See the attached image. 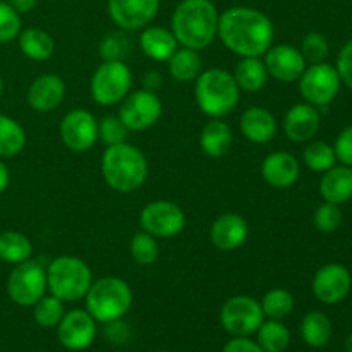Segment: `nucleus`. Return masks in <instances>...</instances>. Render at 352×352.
Instances as JSON below:
<instances>
[{
	"mask_svg": "<svg viewBox=\"0 0 352 352\" xmlns=\"http://www.w3.org/2000/svg\"><path fill=\"white\" fill-rule=\"evenodd\" d=\"M47 287V268L31 260L16 265L7 280V294L19 306L36 305Z\"/></svg>",
	"mask_w": 352,
	"mask_h": 352,
	"instance_id": "nucleus-8",
	"label": "nucleus"
},
{
	"mask_svg": "<svg viewBox=\"0 0 352 352\" xmlns=\"http://www.w3.org/2000/svg\"><path fill=\"white\" fill-rule=\"evenodd\" d=\"M141 229L153 237L168 239L181 234L186 227V215L181 206L167 199L151 201L141 210Z\"/></svg>",
	"mask_w": 352,
	"mask_h": 352,
	"instance_id": "nucleus-11",
	"label": "nucleus"
},
{
	"mask_svg": "<svg viewBox=\"0 0 352 352\" xmlns=\"http://www.w3.org/2000/svg\"><path fill=\"white\" fill-rule=\"evenodd\" d=\"M336 69L340 76V81L352 89V40L340 50Z\"/></svg>",
	"mask_w": 352,
	"mask_h": 352,
	"instance_id": "nucleus-43",
	"label": "nucleus"
},
{
	"mask_svg": "<svg viewBox=\"0 0 352 352\" xmlns=\"http://www.w3.org/2000/svg\"><path fill=\"white\" fill-rule=\"evenodd\" d=\"M26 146V133L17 120L0 113V158L19 155Z\"/></svg>",
	"mask_w": 352,
	"mask_h": 352,
	"instance_id": "nucleus-31",
	"label": "nucleus"
},
{
	"mask_svg": "<svg viewBox=\"0 0 352 352\" xmlns=\"http://www.w3.org/2000/svg\"><path fill=\"white\" fill-rule=\"evenodd\" d=\"M33 254L31 241L17 230H6L0 234V260L10 265L28 261Z\"/></svg>",
	"mask_w": 352,
	"mask_h": 352,
	"instance_id": "nucleus-30",
	"label": "nucleus"
},
{
	"mask_svg": "<svg viewBox=\"0 0 352 352\" xmlns=\"http://www.w3.org/2000/svg\"><path fill=\"white\" fill-rule=\"evenodd\" d=\"M162 82H164V78H162L160 72L157 71H148L143 78V86L144 89H148V91L157 93V89L160 88Z\"/></svg>",
	"mask_w": 352,
	"mask_h": 352,
	"instance_id": "nucleus-46",
	"label": "nucleus"
},
{
	"mask_svg": "<svg viewBox=\"0 0 352 352\" xmlns=\"http://www.w3.org/2000/svg\"><path fill=\"white\" fill-rule=\"evenodd\" d=\"M351 272L340 263H329L318 268L313 277V294L325 305H337L349 296Z\"/></svg>",
	"mask_w": 352,
	"mask_h": 352,
	"instance_id": "nucleus-15",
	"label": "nucleus"
},
{
	"mask_svg": "<svg viewBox=\"0 0 352 352\" xmlns=\"http://www.w3.org/2000/svg\"><path fill=\"white\" fill-rule=\"evenodd\" d=\"M261 175L272 188L287 189L298 182L301 167L294 155L287 151H274L261 164Z\"/></svg>",
	"mask_w": 352,
	"mask_h": 352,
	"instance_id": "nucleus-19",
	"label": "nucleus"
},
{
	"mask_svg": "<svg viewBox=\"0 0 352 352\" xmlns=\"http://www.w3.org/2000/svg\"><path fill=\"white\" fill-rule=\"evenodd\" d=\"M167 62L168 72L179 82L196 81V78L203 72L201 57L198 50H192V48H177Z\"/></svg>",
	"mask_w": 352,
	"mask_h": 352,
	"instance_id": "nucleus-27",
	"label": "nucleus"
},
{
	"mask_svg": "<svg viewBox=\"0 0 352 352\" xmlns=\"http://www.w3.org/2000/svg\"><path fill=\"white\" fill-rule=\"evenodd\" d=\"M250 234V227L239 213H223L213 222L210 239L215 248L222 251H234L243 246Z\"/></svg>",
	"mask_w": 352,
	"mask_h": 352,
	"instance_id": "nucleus-20",
	"label": "nucleus"
},
{
	"mask_svg": "<svg viewBox=\"0 0 352 352\" xmlns=\"http://www.w3.org/2000/svg\"><path fill=\"white\" fill-rule=\"evenodd\" d=\"M219 19L212 0H182L172 14V33L182 47L203 50L219 34Z\"/></svg>",
	"mask_w": 352,
	"mask_h": 352,
	"instance_id": "nucleus-2",
	"label": "nucleus"
},
{
	"mask_svg": "<svg viewBox=\"0 0 352 352\" xmlns=\"http://www.w3.org/2000/svg\"><path fill=\"white\" fill-rule=\"evenodd\" d=\"M342 81L336 65L327 62L311 64L299 78V91L306 103L315 107H327L336 100Z\"/></svg>",
	"mask_w": 352,
	"mask_h": 352,
	"instance_id": "nucleus-10",
	"label": "nucleus"
},
{
	"mask_svg": "<svg viewBox=\"0 0 352 352\" xmlns=\"http://www.w3.org/2000/svg\"><path fill=\"white\" fill-rule=\"evenodd\" d=\"M127 134H129V129L119 116H105L98 122V140L107 146L126 143Z\"/></svg>",
	"mask_w": 352,
	"mask_h": 352,
	"instance_id": "nucleus-37",
	"label": "nucleus"
},
{
	"mask_svg": "<svg viewBox=\"0 0 352 352\" xmlns=\"http://www.w3.org/2000/svg\"><path fill=\"white\" fill-rule=\"evenodd\" d=\"M162 100L157 93L138 89L120 102L119 117L129 131H146L162 117Z\"/></svg>",
	"mask_w": 352,
	"mask_h": 352,
	"instance_id": "nucleus-12",
	"label": "nucleus"
},
{
	"mask_svg": "<svg viewBox=\"0 0 352 352\" xmlns=\"http://www.w3.org/2000/svg\"><path fill=\"white\" fill-rule=\"evenodd\" d=\"M65 96V82L57 74H41L28 89V103L36 112H52Z\"/></svg>",
	"mask_w": 352,
	"mask_h": 352,
	"instance_id": "nucleus-21",
	"label": "nucleus"
},
{
	"mask_svg": "<svg viewBox=\"0 0 352 352\" xmlns=\"http://www.w3.org/2000/svg\"><path fill=\"white\" fill-rule=\"evenodd\" d=\"M220 322L226 332L234 337H250L265 322L261 305L251 296H234L227 299L220 311Z\"/></svg>",
	"mask_w": 352,
	"mask_h": 352,
	"instance_id": "nucleus-9",
	"label": "nucleus"
},
{
	"mask_svg": "<svg viewBox=\"0 0 352 352\" xmlns=\"http://www.w3.org/2000/svg\"><path fill=\"white\" fill-rule=\"evenodd\" d=\"M86 311L100 323H109L126 315L133 306V291L122 278L103 277L93 282L86 292Z\"/></svg>",
	"mask_w": 352,
	"mask_h": 352,
	"instance_id": "nucleus-5",
	"label": "nucleus"
},
{
	"mask_svg": "<svg viewBox=\"0 0 352 352\" xmlns=\"http://www.w3.org/2000/svg\"><path fill=\"white\" fill-rule=\"evenodd\" d=\"M320 112L311 103H296L284 117V131L294 143L311 141L320 131Z\"/></svg>",
	"mask_w": 352,
	"mask_h": 352,
	"instance_id": "nucleus-18",
	"label": "nucleus"
},
{
	"mask_svg": "<svg viewBox=\"0 0 352 352\" xmlns=\"http://www.w3.org/2000/svg\"><path fill=\"white\" fill-rule=\"evenodd\" d=\"M129 251L133 260L140 265H153L160 256V246H158L157 239L144 230L138 232L131 239Z\"/></svg>",
	"mask_w": 352,
	"mask_h": 352,
	"instance_id": "nucleus-36",
	"label": "nucleus"
},
{
	"mask_svg": "<svg viewBox=\"0 0 352 352\" xmlns=\"http://www.w3.org/2000/svg\"><path fill=\"white\" fill-rule=\"evenodd\" d=\"M315 226L320 232L332 234L342 223V212H340V205H333V203H323L318 206L315 212Z\"/></svg>",
	"mask_w": 352,
	"mask_h": 352,
	"instance_id": "nucleus-39",
	"label": "nucleus"
},
{
	"mask_svg": "<svg viewBox=\"0 0 352 352\" xmlns=\"http://www.w3.org/2000/svg\"><path fill=\"white\" fill-rule=\"evenodd\" d=\"M329 52L330 45L329 40L325 38V34L318 33V31H311V33H308L302 38L301 54L302 57H305V60L309 62V64L325 62V58L329 57Z\"/></svg>",
	"mask_w": 352,
	"mask_h": 352,
	"instance_id": "nucleus-38",
	"label": "nucleus"
},
{
	"mask_svg": "<svg viewBox=\"0 0 352 352\" xmlns=\"http://www.w3.org/2000/svg\"><path fill=\"white\" fill-rule=\"evenodd\" d=\"M333 150H336L337 162H340L342 165H347V167H352V126L346 127L337 136Z\"/></svg>",
	"mask_w": 352,
	"mask_h": 352,
	"instance_id": "nucleus-42",
	"label": "nucleus"
},
{
	"mask_svg": "<svg viewBox=\"0 0 352 352\" xmlns=\"http://www.w3.org/2000/svg\"><path fill=\"white\" fill-rule=\"evenodd\" d=\"M332 322L322 311H311L302 318L301 336L311 347H325L332 339Z\"/></svg>",
	"mask_w": 352,
	"mask_h": 352,
	"instance_id": "nucleus-29",
	"label": "nucleus"
},
{
	"mask_svg": "<svg viewBox=\"0 0 352 352\" xmlns=\"http://www.w3.org/2000/svg\"><path fill=\"white\" fill-rule=\"evenodd\" d=\"M177 40L174 33L160 26H150L143 31L140 38V47L151 60H168L177 50Z\"/></svg>",
	"mask_w": 352,
	"mask_h": 352,
	"instance_id": "nucleus-24",
	"label": "nucleus"
},
{
	"mask_svg": "<svg viewBox=\"0 0 352 352\" xmlns=\"http://www.w3.org/2000/svg\"><path fill=\"white\" fill-rule=\"evenodd\" d=\"M7 3H9V6L12 7L17 14H26V12H31V10L34 9V6H36V0H7Z\"/></svg>",
	"mask_w": 352,
	"mask_h": 352,
	"instance_id": "nucleus-47",
	"label": "nucleus"
},
{
	"mask_svg": "<svg viewBox=\"0 0 352 352\" xmlns=\"http://www.w3.org/2000/svg\"><path fill=\"white\" fill-rule=\"evenodd\" d=\"M222 43L239 57H261L274 43V23L253 7H230L219 19Z\"/></svg>",
	"mask_w": 352,
	"mask_h": 352,
	"instance_id": "nucleus-1",
	"label": "nucleus"
},
{
	"mask_svg": "<svg viewBox=\"0 0 352 352\" xmlns=\"http://www.w3.org/2000/svg\"><path fill=\"white\" fill-rule=\"evenodd\" d=\"M265 67L268 76L280 82L299 81L306 71V60L301 50L292 45H277L270 47L265 54Z\"/></svg>",
	"mask_w": 352,
	"mask_h": 352,
	"instance_id": "nucleus-17",
	"label": "nucleus"
},
{
	"mask_svg": "<svg viewBox=\"0 0 352 352\" xmlns=\"http://www.w3.org/2000/svg\"><path fill=\"white\" fill-rule=\"evenodd\" d=\"M320 195L327 203L342 205L352 198V167L333 165L320 181Z\"/></svg>",
	"mask_w": 352,
	"mask_h": 352,
	"instance_id": "nucleus-23",
	"label": "nucleus"
},
{
	"mask_svg": "<svg viewBox=\"0 0 352 352\" xmlns=\"http://www.w3.org/2000/svg\"><path fill=\"white\" fill-rule=\"evenodd\" d=\"M102 175L113 191H136L146 182V157L143 155V151L129 143L107 146L102 157Z\"/></svg>",
	"mask_w": 352,
	"mask_h": 352,
	"instance_id": "nucleus-3",
	"label": "nucleus"
},
{
	"mask_svg": "<svg viewBox=\"0 0 352 352\" xmlns=\"http://www.w3.org/2000/svg\"><path fill=\"white\" fill-rule=\"evenodd\" d=\"M57 337L65 349H88L96 337V320L85 309H72L57 325Z\"/></svg>",
	"mask_w": 352,
	"mask_h": 352,
	"instance_id": "nucleus-14",
	"label": "nucleus"
},
{
	"mask_svg": "<svg viewBox=\"0 0 352 352\" xmlns=\"http://www.w3.org/2000/svg\"><path fill=\"white\" fill-rule=\"evenodd\" d=\"M222 352H265L258 346V342H253L248 337H234L232 340L226 344Z\"/></svg>",
	"mask_w": 352,
	"mask_h": 352,
	"instance_id": "nucleus-45",
	"label": "nucleus"
},
{
	"mask_svg": "<svg viewBox=\"0 0 352 352\" xmlns=\"http://www.w3.org/2000/svg\"><path fill=\"white\" fill-rule=\"evenodd\" d=\"M2 91H3V81H2V76H0V96H2Z\"/></svg>",
	"mask_w": 352,
	"mask_h": 352,
	"instance_id": "nucleus-50",
	"label": "nucleus"
},
{
	"mask_svg": "<svg viewBox=\"0 0 352 352\" xmlns=\"http://www.w3.org/2000/svg\"><path fill=\"white\" fill-rule=\"evenodd\" d=\"M258 346L265 352H284L291 342V333L280 320H268L260 325Z\"/></svg>",
	"mask_w": 352,
	"mask_h": 352,
	"instance_id": "nucleus-32",
	"label": "nucleus"
},
{
	"mask_svg": "<svg viewBox=\"0 0 352 352\" xmlns=\"http://www.w3.org/2000/svg\"><path fill=\"white\" fill-rule=\"evenodd\" d=\"M236 78L239 89L248 93H256L265 88L268 81V71L260 57H243L236 67Z\"/></svg>",
	"mask_w": 352,
	"mask_h": 352,
	"instance_id": "nucleus-28",
	"label": "nucleus"
},
{
	"mask_svg": "<svg viewBox=\"0 0 352 352\" xmlns=\"http://www.w3.org/2000/svg\"><path fill=\"white\" fill-rule=\"evenodd\" d=\"M127 52L126 38L120 34H110L105 36L100 43V55L103 60H120Z\"/></svg>",
	"mask_w": 352,
	"mask_h": 352,
	"instance_id": "nucleus-41",
	"label": "nucleus"
},
{
	"mask_svg": "<svg viewBox=\"0 0 352 352\" xmlns=\"http://www.w3.org/2000/svg\"><path fill=\"white\" fill-rule=\"evenodd\" d=\"M263 315L272 320H282L289 316L294 309V298L285 289H272L261 299Z\"/></svg>",
	"mask_w": 352,
	"mask_h": 352,
	"instance_id": "nucleus-34",
	"label": "nucleus"
},
{
	"mask_svg": "<svg viewBox=\"0 0 352 352\" xmlns=\"http://www.w3.org/2000/svg\"><path fill=\"white\" fill-rule=\"evenodd\" d=\"M21 33V17L7 2L0 0V43L16 40Z\"/></svg>",
	"mask_w": 352,
	"mask_h": 352,
	"instance_id": "nucleus-40",
	"label": "nucleus"
},
{
	"mask_svg": "<svg viewBox=\"0 0 352 352\" xmlns=\"http://www.w3.org/2000/svg\"><path fill=\"white\" fill-rule=\"evenodd\" d=\"M109 14L113 23L127 31L148 26L155 19L160 0H109Z\"/></svg>",
	"mask_w": 352,
	"mask_h": 352,
	"instance_id": "nucleus-16",
	"label": "nucleus"
},
{
	"mask_svg": "<svg viewBox=\"0 0 352 352\" xmlns=\"http://www.w3.org/2000/svg\"><path fill=\"white\" fill-rule=\"evenodd\" d=\"M58 134L65 146L76 153H82L93 148L98 141V122L88 110H71L65 113L58 126Z\"/></svg>",
	"mask_w": 352,
	"mask_h": 352,
	"instance_id": "nucleus-13",
	"label": "nucleus"
},
{
	"mask_svg": "<svg viewBox=\"0 0 352 352\" xmlns=\"http://www.w3.org/2000/svg\"><path fill=\"white\" fill-rule=\"evenodd\" d=\"M239 126L243 136L256 144L268 143L274 140L277 133V120L274 113L263 107H250L241 116Z\"/></svg>",
	"mask_w": 352,
	"mask_h": 352,
	"instance_id": "nucleus-22",
	"label": "nucleus"
},
{
	"mask_svg": "<svg viewBox=\"0 0 352 352\" xmlns=\"http://www.w3.org/2000/svg\"><path fill=\"white\" fill-rule=\"evenodd\" d=\"M17 40H19L21 52L31 60L43 62L54 55V38L40 28H28V30L21 31Z\"/></svg>",
	"mask_w": 352,
	"mask_h": 352,
	"instance_id": "nucleus-26",
	"label": "nucleus"
},
{
	"mask_svg": "<svg viewBox=\"0 0 352 352\" xmlns=\"http://www.w3.org/2000/svg\"><path fill=\"white\" fill-rule=\"evenodd\" d=\"M103 333H105V339L109 340V342L117 344V346L126 344L127 340L131 339V329L126 322H122V318L105 323Z\"/></svg>",
	"mask_w": 352,
	"mask_h": 352,
	"instance_id": "nucleus-44",
	"label": "nucleus"
},
{
	"mask_svg": "<svg viewBox=\"0 0 352 352\" xmlns=\"http://www.w3.org/2000/svg\"><path fill=\"white\" fill-rule=\"evenodd\" d=\"M91 284V270L78 256H58L47 268L48 289L64 302H74L85 298Z\"/></svg>",
	"mask_w": 352,
	"mask_h": 352,
	"instance_id": "nucleus-6",
	"label": "nucleus"
},
{
	"mask_svg": "<svg viewBox=\"0 0 352 352\" xmlns=\"http://www.w3.org/2000/svg\"><path fill=\"white\" fill-rule=\"evenodd\" d=\"M195 96L201 112L213 119H222L237 107L241 89L230 72L208 69L196 78Z\"/></svg>",
	"mask_w": 352,
	"mask_h": 352,
	"instance_id": "nucleus-4",
	"label": "nucleus"
},
{
	"mask_svg": "<svg viewBox=\"0 0 352 352\" xmlns=\"http://www.w3.org/2000/svg\"><path fill=\"white\" fill-rule=\"evenodd\" d=\"M160 352H164V351H160Z\"/></svg>",
	"mask_w": 352,
	"mask_h": 352,
	"instance_id": "nucleus-51",
	"label": "nucleus"
},
{
	"mask_svg": "<svg viewBox=\"0 0 352 352\" xmlns=\"http://www.w3.org/2000/svg\"><path fill=\"white\" fill-rule=\"evenodd\" d=\"M9 168H7V165L3 164V162H0V195H2L7 189V186H9Z\"/></svg>",
	"mask_w": 352,
	"mask_h": 352,
	"instance_id": "nucleus-48",
	"label": "nucleus"
},
{
	"mask_svg": "<svg viewBox=\"0 0 352 352\" xmlns=\"http://www.w3.org/2000/svg\"><path fill=\"white\" fill-rule=\"evenodd\" d=\"M131 86L133 74L122 60H103L93 74L89 91L98 105L110 107L122 102L131 93Z\"/></svg>",
	"mask_w": 352,
	"mask_h": 352,
	"instance_id": "nucleus-7",
	"label": "nucleus"
},
{
	"mask_svg": "<svg viewBox=\"0 0 352 352\" xmlns=\"http://www.w3.org/2000/svg\"><path fill=\"white\" fill-rule=\"evenodd\" d=\"M302 160L313 172H327L337 164V155L333 146L325 141H313L306 146Z\"/></svg>",
	"mask_w": 352,
	"mask_h": 352,
	"instance_id": "nucleus-33",
	"label": "nucleus"
},
{
	"mask_svg": "<svg viewBox=\"0 0 352 352\" xmlns=\"http://www.w3.org/2000/svg\"><path fill=\"white\" fill-rule=\"evenodd\" d=\"M65 309H64V301L58 298H55L54 294L43 296L40 301L34 305V322L38 323L43 329H52V327H57L60 323V320L64 318Z\"/></svg>",
	"mask_w": 352,
	"mask_h": 352,
	"instance_id": "nucleus-35",
	"label": "nucleus"
},
{
	"mask_svg": "<svg viewBox=\"0 0 352 352\" xmlns=\"http://www.w3.org/2000/svg\"><path fill=\"white\" fill-rule=\"evenodd\" d=\"M346 351L352 352V333H351L349 339H347V342H346Z\"/></svg>",
	"mask_w": 352,
	"mask_h": 352,
	"instance_id": "nucleus-49",
	"label": "nucleus"
},
{
	"mask_svg": "<svg viewBox=\"0 0 352 352\" xmlns=\"http://www.w3.org/2000/svg\"><path fill=\"white\" fill-rule=\"evenodd\" d=\"M199 146L212 158L226 157L232 146V131L223 120H210L199 134Z\"/></svg>",
	"mask_w": 352,
	"mask_h": 352,
	"instance_id": "nucleus-25",
	"label": "nucleus"
}]
</instances>
